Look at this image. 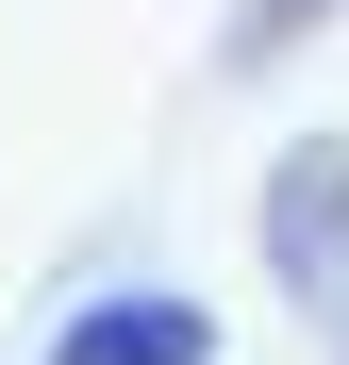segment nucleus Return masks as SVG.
<instances>
[{
    "mask_svg": "<svg viewBox=\"0 0 349 365\" xmlns=\"http://www.w3.org/2000/svg\"><path fill=\"white\" fill-rule=\"evenodd\" d=\"M50 365H216V316L133 282V299H84V316L50 332Z\"/></svg>",
    "mask_w": 349,
    "mask_h": 365,
    "instance_id": "nucleus-2",
    "label": "nucleus"
},
{
    "mask_svg": "<svg viewBox=\"0 0 349 365\" xmlns=\"http://www.w3.org/2000/svg\"><path fill=\"white\" fill-rule=\"evenodd\" d=\"M333 34V0H250V17H233V67H283V50H316Z\"/></svg>",
    "mask_w": 349,
    "mask_h": 365,
    "instance_id": "nucleus-3",
    "label": "nucleus"
},
{
    "mask_svg": "<svg viewBox=\"0 0 349 365\" xmlns=\"http://www.w3.org/2000/svg\"><path fill=\"white\" fill-rule=\"evenodd\" d=\"M266 266H283V299L349 282V133H300L266 166Z\"/></svg>",
    "mask_w": 349,
    "mask_h": 365,
    "instance_id": "nucleus-1",
    "label": "nucleus"
}]
</instances>
